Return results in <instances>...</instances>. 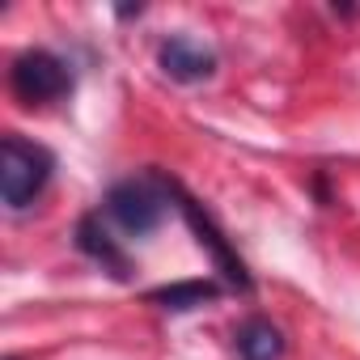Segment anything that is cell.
Here are the masks:
<instances>
[{"mask_svg": "<svg viewBox=\"0 0 360 360\" xmlns=\"http://www.w3.org/2000/svg\"><path fill=\"white\" fill-rule=\"evenodd\" d=\"M56 174V157L22 136H5L0 140V200L9 212H26L51 183Z\"/></svg>", "mask_w": 360, "mask_h": 360, "instance_id": "1", "label": "cell"}, {"mask_svg": "<svg viewBox=\"0 0 360 360\" xmlns=\"http://www.w3.org/2000/svg\"><path fill=\"white\" fill-rule=\"evenodd\" d=\"M106 217L131 233V238H144L153 233L161 221H165V208H169V178L161 169H148L144 178H127V183H115L102 200Z\"/></svg>", "mask_w": 360, "mask_h": 360, "instance_id": "2", "label": "cell"}, {"mask_svg": "<svg viewBox=\"0 0 360 360\" xmlns=\"http://www.w3.org/2000/svg\"><path fill=\"white\" fill-rule=\"evenodd\" d=\"M169 200H174V208L183 212V221L191 225V233H195V242L200 246H208V255H212V263H217V276L225 280V288H233V292H250L255 288V280H250V271H246V263L233 255V246H229V238L221 233V225L204 212V204L195 200V195H187L183 187L169 178Z\"/></svg>", "mask_w": 360, "mask_h": 360, "instance_id": "3", "label": "cell"}, {"mask_svg": "<svg viewBox=\"0 0 360 360\" xmlns=\"http://www.w3.org/2000/svg\"><path fill=\"white\" fill-rule=\"evenodd\" d=\"M9 85H13V94L26 106H43V102H60V98L72 94V72H68V64L56 51L34 47V51H22L13 60Z\"/></svg>", "mask_w": 360, "mask_h": 360, "instance_id": "4", "label": "cell"}, {"mask_svg": "<svg viewBox=\"0 0 360 360\" xmlns=\"http://www.w3.org/2000/svg\"><path fill=\"white\" fill-rule=\"evenodd\" d=\"M157 68L178 85H200L217 72V51L191 34H169L157 47Z\"/></svg>", "mask_w": 360, "mask_h": 360, "instance_id": "5", "label": "cell"}, {"mask_svg": "<svg viewBox=\"0 0 360 360\" xmlns=\"http://www.w3.org/2000/svg\"><path fill=\"white\" fill-rule=\"evenodd\" d=\"M72 242H77V250L85 255V259H94L102 271H110L115 280H131V255L119 246V238L102 225V212H85L81 221H77V229H72Z\"/></svg>", "mask_w": 360, "mask_h": 360, "instance_id": "6", "label": "cell"}, {"mask_svg": "<svg viewBox=\"0 0 360 360\" xmlns=\"http://www.w3.org/2000/svg\"><path fill=\"white\" fill-rule=\"evenodd\" d=\"M233 347L242 360H284V330L271 318H246L233 330Z\"/></svg>", "mask_w": 360, "mask_h": 360, "instance_id": "7", "label": "cell"}, {"mask_svg": "<svg viewBox=\"0 0 360 360\" xmlns=\"http://www.w3.org/2000/svg\"><path fill=\"white\" fill-rule=\"evenodd\" d=\"M221 292H225L221 280H178V284H161V288H153L148 301L161 305V309H169V314H187V309H200V305L217 301Z\"/></svg>", "mask_w": 360, "mask_h": 360, "instance_id": "8", "label": "cell"}, {"mask_svg": "<svg viewBox=\"0 0 360 360\" xmlns=\"http://www.w3.org/2000/svg\"><path fill=\"white\" fill-rule=\"evenodd\" d=\"M5 360H18V356H5Z\"/></svg>", "mask_w": 360, "mask_h": 360, "instance_id": "9", "label": "cell"}]
</instances>
